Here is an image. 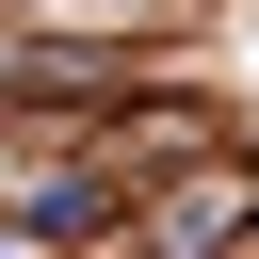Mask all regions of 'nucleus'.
<instances>
[{"mask_svg":"<svg viewBox=\"0 0 259 259\" xmlns=\"http://www.w3.org/2000/svg\"><path fill=\"white\" fill-rule=\"evenodd\" d=\"M243 210H259V178H194V194H178V210H146L130 243H146V259H210V243H227Z\"/></svg>","mask_w":259,"mask_h":259,"instance_id":"1","label":"nucleus"}]
</instances>
